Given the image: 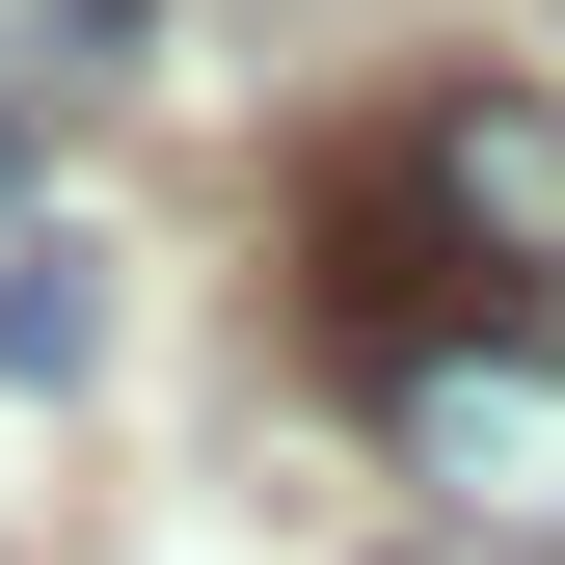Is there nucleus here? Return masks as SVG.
Listing matches in <instances>:
<instances>
[{
  "mask_svg": "<svg viewBox=\"0 0 565 565\" xmlns=\"http://www.w3.org/2000/svg\"><path fill=\"white\" fill-rule=\"evenodd\" d=\"M377 431H404V484H458L484 539H565V350L539 323H377Z\"/></svg>",
  "mask_w": 565,
  "mask_h": 565,
  "instance_id": "nucleus-1",
  "label": "nucleus"
},
{
  "mask_svg": "<svg viewBox=\"0 0 565 565\" xmlns=\"http://www.w3.org/2000/svg\"><path fill=\"white\" fill-rule=\"evenodd\" d=\"M135 54V0H28V82H108Z\"/></svg>",
  "mask_w": 565,
  "mask_h": 565,
  "instance_id": "nucleus-3",
  "label": "nucleus"
},
{
  "mask_svg": "<svg viewBox=\"0 0 565 565\" xmlns=\"http://www.w3.org/2000/svg\"><path fill=\"white\" fill-rule=\"evenodd\" d=\"M377 189H404L458 269H484V297H565V108H539V82H431Z\"/></svg>",
  "mask_w": 565,
  "mask_h": 565,
  "instance_id": "nucleus-2",
  "label": "nucleus"
}]
</instances>
